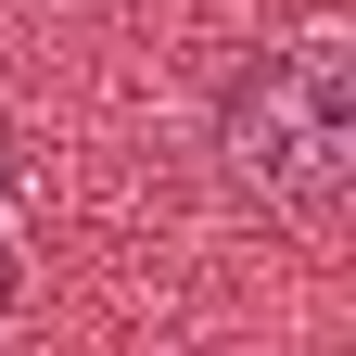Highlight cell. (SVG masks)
I'll return each instance as SVG.
<instances>
[{"mask_svg": "<svg viewBox=\"0 0 356 356\" xmlns=\"http://www.w3.org/2000/svg\"><path fill=\"white\" fill-rule=\"evenodd\" d=\"M0 305H13V242H0Z\"/></svg>", "mask_w": 356, "mask_h": 356, "instance_id": "obj_2", "label": "cell"}, {"mask_svg": "<svg viewBox=\"0 0 356 356\" xmlns=\"http://www.w3.org/2000/svg\"><path fill=\"white\" fill-rule=\"evenodd\" d=\"M216 165L267 216H343L356 191V38L305 26L216 89Z\"/></svg>", "mask_w": 356, "mask_h": 356, "instance_id": "obj_1", "label": "cell"}]
</instances>
